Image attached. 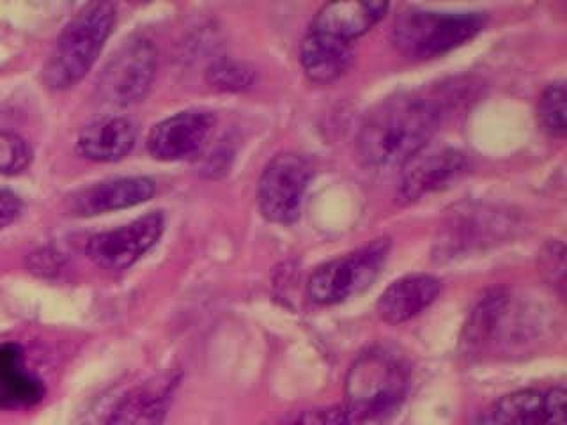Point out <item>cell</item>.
I'll use <instances>...</instances> for the list:
<instances>
[{"label": "cell", "mask_w": 567, "mask_h": 425, "mask_svg": "<svg viewBox=\"0 0 567 425\" xmlns=\"http://www.w3.org/2000/svg\"><path fill=\"white\" fill-rule=\"evenodd\" d=\"M115 8L109 2L85 6L64 27L44 64V84L55 91L73 87L100 58L115 25Z\"/></svg>", "instance_id": "3957f363"}, {"label": "cell", "mask_w": 567, "mask_h": 425, "mask_svg": "<svg viewBox=\"0 0 567 425\" xmlns=\"http://www.w3.org/2000/svg\"><path fill=\"white\" fill-rule=\"evenodd\" d=\"M171 395L173 383H156L133 390L115 406L106 425H162Z\"/></svg>", "instance_id": "ac0fdd59"}, {"label": "cell", "mask_w": 567, "mask_h": 425, "mask_svg": "<svg viewBox=\"0 0 567 425\" xmlns=\"http://www.w3.org/2000/svg\"><path fill=\"white\" fill-rule=\"evenodd\" d=\"M215 126V115L206 111H186L156 124L147 137L151 156L162 162H179L203 149Z\"/></svg>", "instance_id": "8fae6325"}, {"label": "cell", "mask_w": 567, "mask_h": 425, "mask_svg": "<svg viewBox=\"0 0 567 425\" xmlns=\"http://www.w3.org/2000/svg\"><path fill=\"white\" fill-rule=\"evenodd\" d=\"M466 165L468 159L461 151L451 147L422 149L403 165L404 170L398 190L399 200L415 203L433 191L442 190L465 173Z\"/></svg>", "instance_id": "30bf717a"}, {"label": "cell", "mask_w": 567, "mask_h": 425, "mask_svg": "<svg viewBox=\"0 0 567 425\" xmlns=\"http://www.w3.org/2000/svg\"><path fill=\"white\" fill-rule=\"evenodd\" d=\"M209 84L224 91H244L254 82V71L241 62L218 61L209 68Z\"/></svg>", "instance_id": "ffe728a7"}, {"label": "cell", "mask_w": 567, "mask_h": 425, "mask_svg": "<svg viewBox=\"0 0 567 425\" xmlns=\"http://www.w3.org/2000/svg\"><path fill=\"white\" fill-rule=\"evenodd\" d=\"M440 117L433 97L419 93L389 97L363 121L357 141L360 159L374 168L403 167L425 149Z\"/></svg>", "instance_id": "6da1fadb"}, {"label": "cell", "mask_w": 567, "mask_h": 425, "mask_svg": "<svg viewBox=\"0 0 567 425\" xmlns=\"http://www.w3.org/2000/svg\"><path fill=\"white\" fill-rule=\"evenodd\" d=\"M389 11L383 2H333L319 9L310 29L333 35L346 43L371 31Z\"/></svg>", "instance_id": "2e32d148"}, {"label": "cell", "mask_w": 567, "mask_h": 425, "mask_svg": "<svg viewBox=\"0 0 567 425\" xmlns=\"http://www.w3.org/2000/svg\"><path fill=\"white\" fill-rule=\"evenodd\" d=\"M470 425H567L566 390L557 386L548 392H513L496 401Z\"/></svg>", "instance_id": "9c48e42d"}, {"label": "cell", "mask_w": 567, "mask_h": 425, "mask_svg": "<svg viewBox=\"0 0 567 425\" xmlns=\"http://www.w3.org/2000/svg\"><path fill=\"white\" fill-rule=\"evenodd\" d=\"M32 151L14 133L0 132V174H18L31 164Z\"/></svg>", "instance_id": "44dd1931"}, {"label": "cell", "mask_w": 567, "mask_h": 425, "mask_svg": "<svg viewBox=\"0 0 567 425\" xmlns=\"http://www.w3.org/2000/svg\"><path fill=\"white\" fill-rule=\"evenodd\" d=\"M155 191V182L150 177H120V179L97 183L87 190L80 191L73 203V211L80 217H96L103 212L133 208L138 204L147 203Z\"/></svg>", "instance_id": "7c38bea8"}, {"label": "cell", "mask_w": 567, "mask_h": 425, "mask_svg": "<svg viewBox=\"0 0 567 425\" xmlns=\"http://www.w3.org/2000/svg\"><path fill=\"white\" fill-rule=\"evenodd\" d=\"M22 212V200L13 191L0 188V230L11 226Z\"/></svg>", "instance_id": "603a6c76"}, {"label": "cell", "mask_w": 567, "mask_h": 425, "mask_svg": "<svg viewBox=\"0 0 567 425\" xmlns=\"http://www.w3.org/2000/svg\"><path fill=\"white\" fill-rule=\"evenodd\" d=\"M486 25L481 13H439L412 9L395 20L392 41L410 59L440 58L474 40Z\"/></svg>", "instance_id": "277c9868"}, {"label": "cell", "mask_w": 567, "mask_h": 425, "mask_svg": "<svg viewBox=\"0 0 567 425\" xmlns=\"http://www.w3.org/2000/svg\"><path fill=\"white\" fill-rule=\"evenodd\" d=\"M165 230V217L150 212L120 229L106 230L89 239L85 253L103 270L123 271L146 256L158 243Z\"/></svg>", "instance_id": "ba28073f"}, {"label": "cell", "mask_w": 567, "mask_h": 425, "mask_svg": "<svg viewBox=\"0 0 567 425\" xmlns=\"http://www.w3.org/2000/svg\"><path fill=\"white\" fill-rule=\"evenodd\" d=\"M156 75V49L146 38H132L112 55L100 76V94L111 105L141 102Z\"/></svg>", "instance_id": "52a82bcc"}, {"label": "cell", "mask_w": 567, "mask_h": 425, "mask_svg": "<svg viewBox=\"0 0 567 425\" xmlns=\"http://www.w3.org/2000/svg\"><path fill=\"white\" fill-rule=\"evenodd\" d=\"M351 43L309 29L301 41L300 61L307 79L319 85H328L344 76L353 66Z\"/></svg>", "instance_id": "5bb4252c"}, {"label": "cell", "mask_w": 567, "mask_h": 425, "mask_svg": "<svg viewBox=\"0 0 567 425\" xmlns=\"http://www.w3.org/2000/svg\"><path fill=\"white\" fill-rule=\"evenodd\" d=\"M442 282L431 274H406L395 280L377 303L378 314L390 324L406 323L439 298Z\"/></svg>", "instance_id": "4fadbf2b"}, {"label": "cell", "mask_w": 567, "mask_h": 425, "mask_svg": "<svg viewBox=\"0 0 567 425\" xmlns=\"http://www.w3.org/2000/svg\"><path fill=\"white\" fill-rule=\"evenodd\" d=\"M312 176L315 168L306 156L298 153L275 156L257 185V204L262 217L280 226L297 221Z\"/></svg>", "instance_id": "8992f818"}, {"label": "cell", "mask_w": 567, "mask_h": 425, "mask_svg": "<svg viewBox=\"0 0 567 425\" xmlns=\"http://www.w3.org/2000/svg\"><path fill=\"white\" fill-rule=\"evenodd\" d=\"M410 367L386 348L359 354L346 376V413L351 421H380L394 413L408 394Z\"/></svg>", "instance_id": "7a4b0ae2"}, {"label": "cell", "mask_w": 567, "mask_h": 425, "mask_svg": "<svg viewBox=\"0 0 567 425\" xmlns=\"http://www.w3.org/2000/svg\"><path fill=\"white\" fill-rule=\"evenodd\" d=\"M389 239H377L371 245L337 257L319 266L307 282V297L316 305H337L365 291L380 277L389 259Z\"/></svg>", "instance_id": "5b68a950"}, {"label": "cell", "mask_w": 567, "mask_h": 425, "mask_svg": "<svg viewBox=\"0 0 567 425\" xmlns=\"http://www.w3.org/2000/svg\"><path fill=\"white\" fill-rule=\"evenodd\" d=\"M43 395V383L27 371L22 350L17 344L0 345V407L23 410L35 406Z\"/></svg>", "instance_id": "e0dca14e"}, {"label": "cell", "mask_w": 567, "mask_h": 425, "mask_svg": "<svg viewBox=\"0 0 567 425\" xmlns=\"http://www.w3.org/2000/svg\"><path fill=\"white\" fill-rule=\"evenodd\" d=\"M137 126L128 117L109 115L94 121L82 129L79 135L80 155L93 162H120L135 146Z\"/></svg>", "instance_id": "9a60e30c"}, {"label": "cell", "mask_w": 567, "mask_h": 425, "mask_svg": "<svg viewBox=\"0 0 567 425\" xmlns=\"http://www.w3.org/2000/svg\"><path fill=\"white\" fill-rule=\"evenodd\" d=\"M566 85L563 82L549 85L540 96L537 117L543 129L551 137L563 138L566 135Z\"/></svg>", "instance_id": "d6986e66"}, {"label": "cell", "mask_w": 567, "mask_h": 425, "mask_svg": "<svg viewBox=\"0 0 567 425\" xmlns=\"http://www.w3.org/2000/svg\"><path fill=\"white\" fill-rule=\"evenodd\" d=\"M271 425H351V418L339 406L316 407L284 416Z\"/></svg>", "instance_id": "7402d4cb"}]
</instances>
